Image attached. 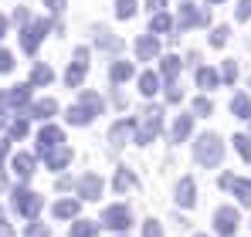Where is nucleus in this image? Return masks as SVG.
Wrapping results in <instances>:
<instances>
[{
	"label": "nucleus",
	"instance_id": "obj_14",
	"mask_svg": "<svg viewBox=\"0 0 251 237\" xmlns=\"http://www.w3.org/2000/svg\"><path fill=\"white\" fill-rule=\"evenodd\" d=\"M190 125H194V116H180V118H176V125H173V142H180V139H187V132H190Z\"/></svg>",
	"mask_w": 251,
	"mask_h": 237
},
{
	"label": "nucleus",
	"instance_id": "obj_6",
	"mask_svg": "<svg viewBox=\"0 0 251 237\" xmlns=\"http://www.w3.org/2000/svg\"><path fill=\"white\" fill-rule=\"evenodd\" d=\"M17 207H21L24 217H34L41 210V197L38 193H27V190H17Z\"/></svg>",
	"mask_w": 251,
	"mask_h": 237
},
{
	"label": "nucleus",
	"instance_id": "obj_9",
	"mask_svg": "<svg viewBox=\"0 0 251 237\" xmlns=\"http://www.w3.org/2000/svg\"><path fill=\"white\" fill-rule=\"evenodd\" d=\"M78 190H82L85 200H99V193H102V180H99L95 173H88V176L78 180Z\"/></svg>",
	"mask_w": 251,
	"mask_h": 237
},
{
	"label": "nucleus",
	"instance_id": "obj_12",
	"mask_svg": "<svg viewBox=\"0 0 251 237\" xmlns=\"http://www.w3.org/2000/svg\"><path fill=\"white\" fill-rule=\"evenodd\" d=\"M132 129H136V122H132V118H123V122H119V125H116V129L109 132V139H112V146H123L126 132H132Z\"/></svg>",
	"mask_w": 251,
	"mask_h": 237
},
{
	"label": "nucleus",
	"instance_id": "obj_18",
	"mask_svg": "<svg viewBox=\"0 0 251 237\" xmlns=\"http://www.w3.org/2000/svg\"><path fill=\"white\" fill-rule=\"evenodd\" d=\"M156 38H143V41H136V51H139V58H153L156 54Z\"/></svg>",
	"mask_w": 251,
	"mask_h": 237
},
{
	"label": "nucleus",
	"instance_id": "obj_19",
	"mask_svg": "<svg viewBox=\"0 0 251 237\" xmlns=\"http://www.w3.org/2000/svg\"><path fill=\"white\" fill-rule=\"evenodd\" d=\"M75 210H78V200H61V203H54V217H75Z\"/></svg>",
	"mask_w": 251,
	"mask_h": 237
},
{
	"label": "nucleus",
	"instance_id": "obj_17",
	"mask_svg": "<svg viewBox=\"0 0 251 237\" xmlns=\"http://www.w3.org/2000/svg\"><path fill=\"white\" fill-rule=\"evenodd\" d=\"M129 75H132V65H129V61H119V65L109 68V78H112V81H126Z\"/></svg>",
	"mask_w": 251,
	"mask_h": 237
},
{
	"label": "nucleus",
	"instance_id": "obj_29",
	"mask_svg": "<svg viewBox=\"0 0 251 237\" xmlns=\"http://www.w3.org/2000/svg\"><path fill=\"white\" fill-rule=\"evenodd\" d=\"M217 78L234 81V78H238V65H234V61H224V68H221V75H217Z\"/></svg>",
	"mask_w": 251,
	"mask_h": 237
},
{
	"label": "nucleus",
	"instance_id": "obj_39",
	"mask_svg": "<svg viewBox=\"0 0 251 237\" xmlns=\"http://www.w3.org/2000/svg\"><path fill=\"white\" fill-rule=\"evenodd\" d=\"M7 149H10V146H7V139H0V163H3V156H7Z\"/></svg>",
	"mask_w": 251,
	"mask_h": 237
},
{
	"label": "nucleus",
	"instance_id": "obj_40",
	"mask_svg": "<svg viewBox=\"0 0 251 237\" xmlns=\"http://www.w3.org/2000/svg\"><path fill=\"white\" fill-rule=\"evenodd\" d=\"M61 3H65V0H48V7H51V10H61Z\"/></svg>",
	"mask_w": 251,
	"mask_h": 237
},
{
	"label": "nucleus",
	"instance_id": "obj_2",
	"mask_svg": "<svg viewBox=\"0 0 251 237\" xmlns=\"http://www.w3.org/2000/svg\"><path fill=\"white\" fill-rule=\"evenodd\" d=\"M214 224H217L221 237H231L234 227H238V210H234V207H221V210L214 213Z\"/></svg>",
	"mask_w": 251,
	"mask_h": 237
},
{
	"label": "nucleus",
	"instance_id": "obj_21",
	"mask_svg": "<svg viewBox=\"0 0 251 237\" xmlns=\"http://www.w3.org/2000/svg\"><path fill=\"white\" fill-rule=\"evenodd\" d=\"M51 81V68L48 65H38L34 71H31V85H48Z\"/></svg>",
	"mask_w": 251,
	"mask_h": 237
},
{
	"label": "nucleus",
	"instance_id": "obj_16",
	"mask_svg": "<svg viewBox=\"0 0 251 237\" xmlns=\"http://www.w3.org/2000/svg\"><path fill=\"white\" fill-rule=\"evenodd\" d=\"M31 112H34L38 118H48V116H54V112H58V102H54V98H41Z\"/></svg>",
	"mask_w": 251,
	"mask_h": 237
},
{
	"label": "nucleus",
	"instance_id": "obj_24",
	"mask_svg": "<svg viewBox=\"0 0 251 237\" xmlns=\"http://www.w3.org/2000/svg\"><path fill=\"white\" fill-rule=\"evenodd\" d=\"M27 95H31V92H27V85H17V88L7 95V102H14V105H24V102H27Z\"/></svg>",
	"mask_w": 251,
	"mask_h": 237
},
{
	"label": "nucleus",
	"instance_id": "obj_13",
	"mask_svg": "<svg viewBox=\"0 0 251 237\" xmlns=\"http://www.w3.org/2000/svg\"><path fill=\"white\" fill-rule=\"evenodd\" d=\"M231 190L238 193V200H241L245 207H251V180H238V176H234V183H231Z\"/></svg>",
	"mask_w": 251,
	"mask_h": 237
},
{
	"label": "nucleus",
	"instance_id": "obj_7",
	"mask_svg": "<svg viewBox=\"0 0 251 237\" xmlns=\"http://www.w3.org/2000/svg\"><path fill=\"white\" fill-rule=\"evenodd\" d=\"M132 220H129V210L126 207H109L105 210V227H116V231H126Z\"/></svg>",
	"mask_w": 251,
	"mask_h": 237
},
{
	"label": "nucleus",
	"instance_id": "obj_32",
	"mask_svg": "<svg viewBox=\"0 0 251 237\" xmlns=\"http://www.w3.org/2000/svg\"><path fill=\"white\" fill-rule=\"evenodd\" d=\"M210 109H214V105H210L207 98H197V102H194V112H197V116H210Z\"/></svg>",
	"mask_w": 251,
	"mask_h": 237
},
{
	"label": "nucleus",
	"instance_id": "obj_42",
	"mask_svg": "<svg viewBox=\"0 0 251 237\" xmlns=\"http://www.w3.org/2000/svg\"><path fill=\"white\" fill-rule=\"evenodd\" d=\"M210 3H217V0H210Z\"/></svg>",
	"mask_w": 251,
	"mask_h": 237
},
{
	"label": "nucleus",
	"instance_id": "obj_38",
	"mask_svg": "<svg viewBox=\"0 0 251 237\" xmlns=\"http://www.w3.org/2000/svg\"><path fill=\"white\" fill-rule=\"evenodd\" d=\"M180 95H183L180 88H170V92H167V98H170V102H180Z\"/></svg>",
	"mask_w": 251,
	"mask_h": 237
},
{
	"label": "nucleus",
	"instance_id": "obj_37",
	"mask_svg": "<svg viewBox=\"0 0 251 237\" xmlns=\"http://www.w3.org/2000/svg\"><path fill=\"white\" fill-rule=\"evenodd\" d=\"M27 237H48V227L44 224H34V227H27Z\"/></svg>",
	"mask_w": 251,
	"mask_h": 237
},
{
	"label": "nucleus",
	"instance_id": "obj_27",
	"mask_svg": "<svg viewBox=\"0 0 251 237\" xmlns=\"http://www.w3.org/2000/svg\"><path fill=\"white\" fill-rule=\"evenodd\" d=\"M95 234V224H92V220H85V224H75V227H72V237H92Z\"/></svg>",
	"mask_w": 251,
	"mask_h": 237
},
{
	"label": "nucleus",
	"instance_id": "obj_10",
	"mask_svg": "<svg viewBox=\"0 0 251 237\" xmlns=\"http://www.w3.org/2000/svg\"><path fill=\"white\" fill-rule=\"evenodd\" d=\"M44 159H48V166H51V169H61V166H65V163L72 159V149H68V146L48 149V153H44Z\"/></svg>",
	"mask_w": 251,
	"mask_h": 237
},
{
	"label": "nucleus",
	"instance_id": "obj_3",
	"mask_svg": "<svg viewBox=\"0 0 251 237\" xmlns=\"http://www.w3.org/2000/svg\"><path fill=\"white\" fill-rule=\"evenodd\" d=\"M48 27H51L48 21H34V24H27V27H24V34H21L24 51H34V47L41 44V38H44V31H48Z\"/></svg>",
	"mask_w": 251,
	"mask_h": 237
},
{
	"label": "nucleus",
	"instance_id": "obj_43",
	"mask_svg": "<svg viewBox=\"0 0 251 237\" xmlns=\"http://www.w3.org/2000/svg\"><path fill=\"white\" fill-rule=\"evenodd\" d=\"M197 237H204V234H197Z\"/></svg>",
	"mask_w": 251,
	"mask_h": 237
},
{
	"label": "nucleus",
	"instance_id": "obj_8",
	"mask_svg": "<svg viewBox=\"0 0 251 237\" xmlns=\"http://www.w3.org/2000/svg\"><path fill=\"white\" fill-rule=\"evenodd\" d=\"M61 142H65V136H61L58 125H48V129H41V136H38V146H41L44 153L54 149V146H61Z\"/></svg>",
	"mask_w": 251,
	"mask_h": 237
},
{
	"label": "nucleus",
	"instance_id": "obj_15",
	"mask_svg": "<svg viewBox=\"0 0 251 237\" xmlns=\"http://www.w3.org/2000/svg\"><path fill=\"white\" fill-rule=\"evenodd\" d=\"M14 169H17L21 176H31V173H34V156H31V153H21V156L14 159Z\"/></svg>",
	"mask_w": 251,
	"mask_h": 237
},
{
	"label": "nucleus",
	"instance_id": "obj_30",
	"mask_svg": "<svg viewBox=\"0 0 251 237\" xmlns=\"http://www.w3.org/2000/svg\"><path fill=\"white\" fill-rule=\"evenodd\" d=\"M68 122H75V125H82V122H92V116H88V112H85L82 105H78V109H72V112H68Z\"/></svg>",
	"mask_w": 251,
	"mask_h": 237
},
{
	"label": "nucleus",
	"instance_id": "obj_5",
	"mask_svg": "<svg viewBox=\"0 0 251 237\" xmlns=\"http://www.w3.org/2000/svg\"><path fill=\"white\" fill-rule=\"evenodd\" d=\"M194 200H197V187H194L190 176H183V180L176 183V203H180V207H194Z\"/></svg>",
	"mask_w": 251,
	"mask_h": 237
},
{
	"label": "nucleus",
	"instance_id": "obj_11",
	"mask_svg": "<svg viewBox=\"0 0 251 237\" xmlns=\"http://www.w3.org/2000/svg\"><path fill=\"white\" fill-rule=\"evenodd\" d=\"M231 112L238 118H251V98L248 95H234L231 98Z\"/></svg>",
	"mask_w": 251,
	"mask_h": 237
},
{
	"label": "nucleus",
	"instance_id": "obj_34",
	"mask_svg": "<svg viewBox=\"0 0 251 237\" xmlns=\"http://www.w3.org/2000/svg\"><path fill=\"white\" fill-rule=\"evenodd\" d=\"M251 17V0H241L238 3V21H248Z\"/></svg>",
	"mask_w": 251,
	"mask_h": 237
},
{
	"label": "nucleus",
	"instance_id": "obj_28",
	"mask_svg": "<svg viewBox=\"0 0 251 237\" xmlns=\"http://www.w3.org/2000/svg\"><path fill=\"white\" fill-rule=\"evenodd\" d=\"M170 27H173V21H170L167 14H156V17H153V31H156V34H163Z\"/></svg>",
	"mask_w": 251,
	"mask_h": 237
},
{
	"label": "nucleus",
	"instance_id": "obj_41",
	"mask_svg": "<svg viewBox=\"0 0 251 237\" xmlns=\"http://www.w3.org/2000/svg\"><path fill=\"white\" fill-rule=\"evenodd\" d=\"M3 31H7V17L0 14V34H3Z\"/></svg>",
	"mask_w": 251,
	"mask_h": 237
},
{
	"label": "nucleus",
	"instance_id": "obj_4",
	"mask_svg": "<svg viewBox=\"0 0 251 237\" xmlns=\"http://www.w3.org/2000/svg\"><path fill=\"white\" fill-rule=\"evenodd\" d=\"M210 14L207 10H194V3H183L180 7V27H190V24H207Z\"/></svg>",
	"mask_w": 251,
	"mask_h": 237
},
{
	"label": "nucleus",
	"instance_id": "obj_20",
	"mask_svg": "<svg viewBox=\"0 0 251 237\" xmlns=\"http://www.w3.org/2000/svg\"><path fill=\"white\" fill-rule=\"evenodd\" d=\"M217 71H210V68H201V71H197V85H201V88H214V85H217Z\"/></svg>",
	"mask_w": 251,
	"mask_h": 237
},
{
	"label": "nucleus",
	"instance_id": "obj_23",
	"mask_svg": "<svg viewBox=\"0 0 251 237\" xmlns=\"http://www.w3.org/2000/svg\"><path fill=\"white\" fill-rule=\"evenodd\" d=\"M132 183H136L132 169H119V173H116V183H112V187H116V190H126V187H132Z\"/></svg>",
	"mask_w": 251,
	"mask_h": 237
},
{
	"label": "nucleus",
	"instance_id": "obj_33",
	"mask_svg": "<svg viewBox=\"0 0 251 237\" xmlns=\"http://www.w3.org/2000/svg\"><path fill=\"white\" fill-rule=\"evenodd\" d=\"M224 41H227V27H217V31L210 34V44H214V47H221Z\"/></svg>",
	"mask_w": 251,
	"mask_h": 237
},
{
	"label": "nucleus",
	"instance_id": "obj_22",
	"mask_svg": "<svg viewBox=\"0 0 251 237\" xmlns=\"http://www.w3.org/2000/svg\"><path fill=\"white\" fill-rule=\"evenodd\" d=\"M160 71H163V78H176V71H180V58H173V54H170L167 61L160 65Z\"/></svg>",
	"mask_w": 251,
	"mask_h": 237
},
{
	"label": "nucleus",
	"instance_id": "obj_35",
	"mask_svg": "<svg viewBox=\"0 0 251 237\" xmlns=\"http://www.w3.org/2000/svg\"><path fill=\"white\" fill-rule=\"evenodd\" d=\"M143 237H163L160 224H156V220H150V224H146V231H143Z\"/></svg>",
	"mask_w": 251,
	"mask_h": 237
},
{
	"label": "nucleus",
	"instance_id": "obj_36",
	"mask_svg": "<svg viewBox=\"0 0 251 237\" xmlns=\"http://www.w3.org/2000/svg\"><path fill=\"white\" fill-rule=\"evenodd\" d=\"M14 68V58H10V51H0V71H10Z\"/></svg>",
	"mask_w": 251,
	"mask_h": 237
},
{
	"label": "nucleus",
	"instance_id": "obj_26",
	"mask_svg": "<svg viewBox=\"0 0 251 237\" xmlns=\"http://www.w3.org/2000/svg\"><path fill=\"white\" fill-rule=\"evenodd\" d=\"M234 146L245 159H251V136H234Z\"/></svg>",
	"mask_w": 251,
	"mask_h": 237
},
{
	"label": "nucleus",
	"instance_id": "obj_1",
	"mask_svg": "<svg viewBox=\"0 0 251 237\" xmlns=\"http://www.w3.org/2000/svg\"><path fill=\"white\" fill-rule=\"evenodd\" d=\"M224 156V146H221V139L214 136V132H204L197 142H194V159L201 163V166H217Z\"/></svg>",
	"mask_w": 251,
	"mask_h": 237
},
{
	"label": "nucleus",
	"instance_id": "obj_31",
	"mask_svg": "<svg viewBox=\"0 0 251 237\" xmlns=\"http://www.w3.org/2000/svg\"><path fill=\"white\" fill-rule=\"evenodd\" d=\"M116 7H119V17H132V10H136V0H119Z\"/></svg>",
	"mask_w": 251,
	"mask_h": 237
},
{
	"label": "nucleus",
	"instance_id": "obj_25",
	"mask_svg": "<svg viewBox=\"0 0 251 237\" xmlns=\"http://www.w3.org/2000/svg\"><path fill=\"white\" fill-rule=\"evenodd\" d=\"M156 85H160L156 75H143V78H139V92H143V95H153V92H156Z\"/></svg>",
	"mask_w": 251,
	"mask_h": 237
}]
</instances>
